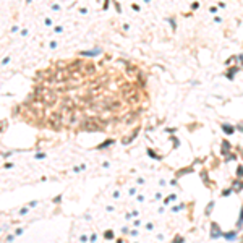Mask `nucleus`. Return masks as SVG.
<instances>
[{
    "mask_svg": "<svg viewBox=\"0 0 243 243\" xmlns=\"http://www.w3.org/2000/svg\"><path fill=\"white\" fill-rule=\"evenodd\" d=\"M148 154H149V156H152V157H154V159H161V157H159V156H157V154H156L154 151H152V149H148Z\"/></svg>",
    "mask_w": 243,
    "mask_h": 243,
    "instance_id": "6",
    "label": "nucleus"
},
{
    "mask_svg": "<svg viewBox=\"0 0 243 243\" xmlns=\"http://www.w3.org/2000/svg\"><path fill=\"white\" fill-rule=\"evenodd\" d=\"M212 238H217V237H220V232H219V227H217V224H212V235H211Z\"/></svg>",
    "mask_w": 243,
    "mask_h": 243,
    "instance_id": "2",
    "label": "nucleus"
},
{
    "mask_svg": "<svg viewBox=\"0 0 243 243\" xmlns=\"http://www.w3.org/2000/svg\"><path fill=\"white\" fill-rule=\"evenodd\" d=\"M112 143H113V139H107V141L104 143V144H101V146H99V149H104V148H107V146H110Z\"/></svg>",
    "mask_w": 243,
    "mask_h": 243,
    "instance_id": "5",
    "label": "nucleus"
},
{
    "mask_svg": "<svg viewBox=\"0 0 243 243\" xmlns=\"http://www.w3.org/2000/svg\"><path fill=\"white\" fill-rule=\"evenodd\" d=\"M224 237L227 238V240H235V232H228V233H225Z\"/></svg>",
    "mask_w": 243,
    "mask_h": 243,
    "instance_id": "4",
    "label": "nucleus"
},
{
    "mask_svg": "<svg viewBox=\"0 0 243 243\" xmlns=\"http://www.w3.org/2000/svg\"><path fill=\"white\" fill-rule=\"evenodd\" d=\"M237 175H238V177L243 175V167H238V169H237Z\"/></svg>",
    "mask_w": 243,
    "mask_h": 243,
    "instance_id": "7",
    "label": "nucleus"
},
{
    "mask_svg": "<svg viewBox=\"0 0 243 243\" xmlns=\"http://www.w3.org/2000/svg\"><path fill=\"white\" fill-rule=\"evenodd\" d=\"M81 128H83L84 131H101V130H102V128L99 126V125H96V123H94V122H92V120L83 122V123H81Z\"/></svg>",
    "mask_w": 243,
    "mask_h": 243,
    "instance_id": "1",
    "label": "nucleus"
},
{
    "mask_svg": "<svg viewBox=\"0 0 243 243\" xmlns=\"http://www.w3.org/2000/svg\"><path fill=\"white\" fill-rule=\"evenodd\" d=\"M222 128H224V131H225L227 135H232V133H233V128H232L230 125H225V123H224V125H222Z\"/></svg>",
    "mask_w": 243,
    "mask_h": 243,
    "instance_id": "3",
    "label": "nucleus"
},
{
    "mask_svg": "<svg viewBox=\"0 0 243 243\" xmlns=\"http://www.w3.org/2000/svg\"><path fill=\"white\" fill-rule=\"evenodd\" d=\"M183 241V238H178V240H174V243H182Z\"/></svg>",
    "mask_w": 243,
    "mask_h": 243,
    "instance_id": "9",
    "label": "nucleus"
},
{
    "mask_svg": "<svg viewBox=\"0 0 243 243\" xmlns=\"http://www.w3.org/2000/svg\"><path fill=\"white\" fill-rule=\"evenodd\" d=\"M112 237H113L112 232H105V238H112Z\"/></svg>",
    "mask_w": 243,
    "mask_h": 243,
    "instance_id": "8",
    "label": "nucleus"
}]
</instances>
